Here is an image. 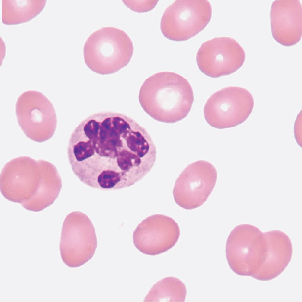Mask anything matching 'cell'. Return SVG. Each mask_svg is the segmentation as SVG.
Returning <instances> with one entry per match:
<instances>
[{"label":"cell","instance_id":"obj_1","mask_svg":"<svg viewBox=\"0 0 302 302\" xmlns=\"http://www.w3.org/2000/svg\"><path fill=\"white\" fill-rule=\"evenodd\" d=\"M67 156L82 183L104 191L141 180L156 162V150L146 129L123 114L103 112L81 122L69 138Z\"/></svg>","mask_w":302,"mask_h":302},{"label":"cell","instance_id":"obj_2","mask_svg":"<svg viewBox=\"0 0 302 302\" xmlns=\"http://www.w3.org/2000/svg\"><path fill=\"white\" fill-rule=\"evenodd\" d=\"M0 180L4 198L34 212L52 204L62 188L61 176L53 164L28 156L17 157L6 163Z\"/></svg>","mask_w":302,"mask_h":302},{"label":"cell","instance_id":"obj_3","mask_svg":"<svg viewBox=\"0 0 302 302\" xmlns=\"http://www.w3.org/2000/svg\"><path fill=\"white\" fill-rule=\"evenodd\" d=\"M226 256L237 275L264 281L278 267L282 248L274 230L265 232L249 224L236 226L228 236Z\"/></svg>","mask_w":302,"mask_h":302},{"label":"cell","instance_id":"obj_4","mask_svg":"<svg viewBox=\"0 0 302 302\" xmlns=\"http://www.w3.org/2000/svg\"><path fill=\"white\" fill-rule=\"evenodd\" d=\"M138 99L144 111L158 121L175 123L190 112L194 101L192 87L187 80L169 71L155 73L146 79Z\"/></svg>","mask_w":302,"mask_h":302},{"label":"cell","instance_id":"obj_5","mask_svg":"<svg viewBox=\"0 0 302 302\" xmlns=\"http://www.w3.org/2000/svg\"><path fill=\"white\" fill-rule=\"evenodd\" d=\"M133 51L132 42L124 31L104 27L92 33L87 39L84 46V58L91 70L108 75L126 66Z\"/></svg>","mask_w":302,"mask_h":302},{"label":"cell","instance_id":"obj_6","mask_svg":"<svg viewBox=\"0 0 302 302\" xmlns=\"http://www.w3.org/2000/svg\"><path fill=\"white\" fill-rule=\"evenodd\" d=\"M212 10L207 0H177L164 11L160 23L163 35L173 41H185L203 30L211 20Z\"/></svg>","mask_w":302,"mask_h":302},{"label":"cell","instance_id":"obj_7","mask_svg":"<svg viewBox=\"0 0 302 302\" xmlns=\"http://www.w3.org/2000/svg\"><path fill=\"white\" fill-rule=\"evenodd\" d=\"M15 112L19 125L31 140L42 143L54 135L57 124L56 112L42 92L30 90L22 93L17 100Z\"/></svg>","mask_w":302,"mask_h":302},{"label":"cell","instance_id":"obj_8","mask_svg":"<svg viewBox=\"0 0 302 302\" xmlns=\"http://www.w3.org/2000/svg\"><path fill=\"white\" fill-rule=\"evenodd\" d=\"M254 104L252 95L247 89L237 86L223 88L213 94L204 108L205 119L210 126L228 128L244 122Z\"/></svg>","mask_w":302,"mask_h":302},{"label":"cell","instance_id":"obj_9","mask_svg":"<svg viewBox=\"0 0 302 302\" xmlns=\"http://www.w3.org/2000/svg\"><path fill=\"white\" fill-rule=\"evenodd\" d=\"M97 240L94 225L83 212L68 214L62 225L59 249L62 259L71 268L81 266L94 255Z\"/></svg>","mask_w":302,"mask_h":302},{"label":"cell","instance_id":"obj_10","mask_svg":"<svg viewBox=\"0 0 302 302\" xmlns=\"http://www.w3.org/2000/svg\"><path fill=\"white\" fill-rule=\"evenodd\" d=\"M217 172L214 166L205 160L188 165L176 180L173 194L176 204L191 210L202 206L214 188Z\"/></svg>","mask_w":302,"mask_h":302},{"label":"cell","instance_id":"obj_11","mask_svg":"<svg viewBox=\"0 0 302 302\" xmlns=\"http://www.w3.org/2000/svg\"><path fill=\"white\" fill-rule=\"evenodd\" d=\"M244 50L234 39L228 37H215L203 43L196 56L201 71L216 78L234 73L243 65Z\"/></svg>","mask_w":302,"mask_h":302},{"label":"cell","instance_id":"obj_12","mask_svg":"<svg viewBox=\"0 0 302 302\" xmlns=\"http://www.w3.org/2000/svg\"><path fill=\"white\" fill-rule=\"evenodd\" d=\"M180 230L172 218L160 214L151 215L143 220L133 234L135 247L142 253L155 255L172 248L178 241Z\"/></svg>","mask_w":302,"mask_h":302},{"label":"cell","instance_id":"obj_13","mask_svg":"<svg viewBox=\"0 0 302 302\" xmlns=\"http://www.w3.org/2000/svg\"><path fill=\"white\" fill-rule=\"evenodd\" d=\"M270 24L274 39L284 46L298 43L302 34V7L298 0H276L270 11Z\"/></svg>","mask_w":302,"mask_h":302},{"label":"cell","instance_id":"obj_14","mask_svg":"<svg viewBox=\"0 0 302 302\" xmlns=\"http://www.w3.org/2000/svg\"><path fill=\"white\" fill-rule=\"evenodd\" d=\"M46 0H2V22L14 25L29 21L43 10Z\"/></svg>","mask_w":302,"mask_h":302},{"label":"cell","instance_id":"obj_15","mask_svg":"<svg viewBox=\"0 0 302 302\" xmlns=\"http://www.w3.org/2000/svg\"><path fill=\"white\" fill-rule=\"evenodd\" d=\"M187 289L184 284L174 277H168L157 282L151 288L144 301H184Z\"/></svg>","mask_w":302,"mask_h":302},{"label":"cell","instance_id":"obj_16","mask_svg":"<svg viewBox=\"0 0 302 302\" xmlns=\"http://www.w3.org/2000/svg\"><path fill=\"white\" fill-rule=\"evenodd\" d=\"M158 1H124L125 4L134 11L137 12H146L153 9Z\"/></svg>","mask_w":302,"mask_h":302}]
</instances>
